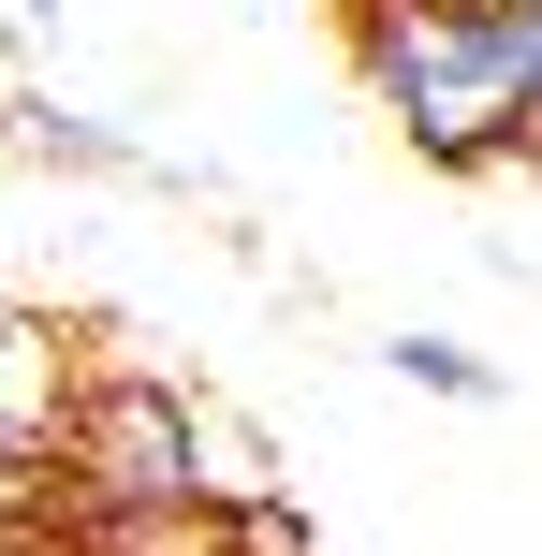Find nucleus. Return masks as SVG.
I'll return each instance as SVG.
<instances>
[{
	"label": "nucleus",
	"instance_id": "1",
	"mask_svg": "<svg viewBox=\"0 0 542 556\" xmlns=\"http://www.w3.org/2000/svg\"><path fill=\"white\" fill-rule=\"evenodd\" d=\"M352 74H367V103L396 117V147L440 162V176L514 162V132H528L499 0H352Z\"/></svg>",
	"mask_w": 542,
	"mask_h": 556
},
{
	"label": "nucleus",
	"instance_id": "2",
	"mask_svg": "<svg viewBox=\"0 0 542 556\" xmlns=\"http://www.w3.org/2000/svg\"><path fill=\"white\" fill-rule=\"evenodd\" d=\"M74 337L45 307H0V513H29L59 483V425H74Z\"/></svg>",
	"mask_w": 542,
	"mask_h": 556
},
{
	"label": "nucleus",
	"instance_id": "3",
	"mask_svg": "<svg viewBox=\"0 0 542 556\" xmlns=\"http://www.w3.org/2000/svg\"><path fill=\"white\" fill-rule=\"evenodd\" d=\"M29 528H59L74 556H235V528L205 498H45Z\"/></svg>",
	"mask_w": 542,
	"mask_h": 556
},
{
	"label": "nucleus",
	"instance_id": "4",
	"mask_svg": "<svg viewBox=\"0 0 542 556\" xmlns=\"http://www.w3.org/2000/svg\"><path fill=\"white\" fill-rule=\"evenodd\" d=\"M381 366H396L411 395H455V410H484V395H499V366L455 352V337H381Z\"/></svg>",
	"mask_w": 542,
	"mask_h": 556
},
{
	"label": "nucleus",
	"instance_id": "5",
	"mask_svg": "<svg viewBox=\"0 0 542 556\" xmlns=\"http://www.w3.org/2000/svg\"><path fill=\"white\" fill-rule=\"evenodd\" d=\"M0 556H74V542H59V528H29V513H15V528H0Z\"/></svg>",
	"mask_w": 542,
	"mask_h": 556
},
{
	"label": "nucleus",
	"instance_id": "6",
	"mask_svg": "<svg viewBox=\"0 0 542 556\" xmlns=\"http://www.w3.org/2000/svg\"><path fill=\"white\" fill-rule=\"evenodd\" d=\"M15 15H29V29H45V15H59V0H15Z\"/></svg>",
	"mask_w": 542,
	"mask_h": 556
}]
</instances>
